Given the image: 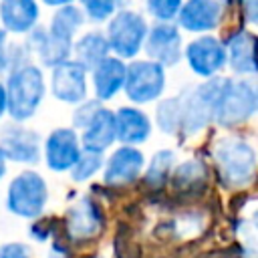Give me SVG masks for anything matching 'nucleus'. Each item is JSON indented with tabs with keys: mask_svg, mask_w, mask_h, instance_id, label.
<instances>
[{
	"mask_svg": "<svg viewBox=\"0 0 258 258\" xmlns=\"http://www.w3.org/2000/svg\"><path fill=\"white\" fill-rule=\"evenodd\" d=\"M115 131H117V139L123 145L133 147L149 139L151 121L137 107H121L115 113Z\"/></svg>",
	"mask_w": 258,
	"mask_h": 258,
	"instance_id": "nucleus-18",
	"label": "nucleus"
},
{
	"mask_svg": "<svg viewBox=\"0 0 258 258\" xmlns=\"http://www.w3.org/2000/svg\"><path fill=\"white\" fill-rule=\"evenodd\" d=\"M85 14L93 22H103L117 12L115 0H81Z\"/></svg>",
	"mask_w": 258,
	"mask_h": 258,
	"instance_id": "nucleus-27",
	"label": "nucleus"
},
{
	"mask_svg": "<svg viewBox=\"0 0 258 258\" xmlns=\"http://www.w3.org/2000/svg\"><path fill=\"white\" fill-rule=\"evenodd\" d=\"M10 69V44H8V32L0 30V75Z\"/></svg>",
	"mask_w": 258,
	"mask_h": 258,
	"instance_id": "nucleus-31",
	"label": "nucleus"
},
{
	"mask_svg": "<svg viewBox=\"0 0 258 258\" xmlns=\"http://www.w3.org/2000/svg\"><path fill=\"white\" fill-rule=\"evenodd\" d=\"M224 79L214 77L196 87H187L177 95L179 101V133L191 137L214 121V109Z\"/></svg>",
	"mask_w": 258,
	"mask_h": 258,
	"instance_id": "nucleus-3",
	"label": "nucleus"
},
{
	"mask_svg": "<svg viewBox=\"0 0 258 258\" xmlns=\"http://www.w3.org/2000/svg\"><path fill=\"white\" fill-rule=\"evenodd\" d=\"M147 22L139 12L133 10H117L107 26V44L109 50L117 54V58H133L143 48L147 36Z\"/></svg>",
	"mask_w": 258,
	"mask_h": 258,
	"instance_id": "nucleus-5",
	"label": "nucleus"
},
{
	"mask_svg": "<svg viewBox=\"0 0 258 258\" xmlns=\"http://www.w3.org/2000/svg\"><path fill=\"white\" fill-rule=\"evenodd\" d=\"M242 12L246 16V22H256V0H242Z\"/></svg>",
	"mask_w": 258,
	"mask_h": 258,
	"instance_id": "nucleus-32",
	"label": "nucleus"
},
{
	"mask_svg": "<svg viewBox=\"0 0 258 258\" xmlns=\"http://www.w3.org/2000/svg\"><path fill=\"white\" fill-rule=\"evenodd\" d=\"M101 226H103L101 208L91 198H81L67 212V232L77 242L95 238L101 232Z\"/></svg>",
	"mask_w": 258,
	"mask_h": 258,
	"instance_id": "nucleus-14",
	"label": "nucleus"
},
{
	"mask_svg": "<svg viewBox=\"0 0 258 258\" xmlns=\"http://www.w3.org/2000/svg\"><path fill=\"white\" fill-rule=\"evenodd\" d=\"M117 10H127V4H131V0H115Z\"/></svg>",
	"mask_w": 258,
	"mask_h": 258,
	"instance_id": "nucleus-36",
	"label": "nucleus"
},
{
	"mask_svg": "<svg viewBox=\"0 0 258 258\" xmlns=\"http://www.w3.org/2000/svg\"><path fill=\"white\" fill-rule=\"evenodd\" d=\"M183 54L189 69L204 79H214L226 67V48L222 40L212 34H204L191 40L185 46Z\"/></svg>",
	"mask_w": 258,
	"mask_h": 258,
	"instance_id": "nucleus-8",
	"label": "nucleus"
},
{
	"mask_svg": "<svg viewBox=\"0 0 258 258\" xmlns=\"http://www.w3.org/2000/svg\"><path fill=\"white\" fill-rule=\"evenodd\" d=\"M4 89H6V113H10V117L16 123H22L30 119L36 113L38 105L42 103L44 97L42 71L36 64L26 62L10 71Z\"/></svg>",
	"mask_w": 258,
	"mask_h": 258,
	"instance_id": "nucleus-1",
	"label": "nucleus"
},
{
	"mask_svg": "<svg viewBox=\"0 0 258 258\" xmlns=\"http://www.w3.org/2000/svg\"><path fill=\"white\" fill-rule=\"evenodd\" d=\"M256 113V85L250 79H224L214 121L220 127H236Z\"/></svg>",
	"mask_w": 258,
	"mask_h": 258,
	"instance_id": "nucleus-4",
	"label": "nucleus"
},
{
	"mask_svg": "<svg viewBox=\"0 0 258 258\" xmlns=\"http://www.w3.org/2000/svg\"><path fill=\"white\" fill-rule=\"evenodd\" d=\"M115 139H117L115 113L105 109V107H99L97 113L87 123V127L83 129V137H81L83 149L103 153L105 149H109L113 145Z\"/></svg>",
	"mask_w": 258,
	"mask_h": 258,
	"instance_id": "nucleus-17",
	"label": "nucleus"
},
{
	"mask_svg": "<svg viewBox=\"0 0 258 258\" xmlns=\"http://www.w3.org/2000/svg\"><path fill=\"white\" fill-rule=\"evenodd\" d=\"M155 121L163 133H169V135L179 133V101H177V97L163 99L157 105Z\"/></svg>",
	"mask_w": 258,
	"mask_h": 258,
	"instance_id": "nucleus-25",
	"label": "nucleus"
},
{
	"mask_svg": "<svg viewBox=\"0 0 258 258\" xmlns=\"http://www.w3.org/2000/svg\"><path fill=\"white\" fill-rule=\"evenodd\" d=\"M143 48L149 60L165 67H173L181 58V36L177 26L171 22H157L153 28L147 30Z\"/></svg>",
	"mask_w": 258,
	"mask_h": 258,
	"instance_id": "nucleus-9",
	"label": "nucleus"
},
{
	"mask_svg": "<svg viewBox=\"0 0 258 258\" xmlns=\"http://www.w3.org/2000/svg\"><path fill=\"white\" fill-rule=\"evenodd\" d=\"M103 163H105L103 153L81 149V155H79L77 163L73 165L71 175H73V179H75V181H87L89 177H93V175L103 167Z\"/></svg>",
	"mask_w": 258,
	"mask_h": 258,
	"instance_id": "nucleus-26",
	"label": "nucleus"
},
{
	"mask_svg": "<svg viewBox=\"0 0 258 258\" xmlns=\"http://www.w3.org/2000/svg\"><path fill=\"white\" fill-rule=\"evenodd\" d=\"M0 149L6 159L18 163H36L40 159V137L22 125H4L0 131Z\"/></svg>",
	"mask_w": 258,
	"mask_h": 258,
	"instance_id": "nucleus-10",
	"label": "nucleus"
},
{
	"mask_svg": "<svg viewBox=\"0 0 258 258\" xmlns=\"http://www.w3.org/2000/svg\"><path fill=\"white\" fill-rule=\"evenodd\" d=\"M145 165V157L137 147L123 145L115 149L109 159L103 163V179L109 185H127L133 183Z\"/></svg>",
	"mask_w": 258,
	"mask_h": 258,
	"instance_id": "nucleus-12",
	"label": "nucleus"
},
{
	"mask_svg": "<svg viewBox=\"0 0 258 258\" xmlns=\"http://www.w3.org/2000/svg\"><path fill=\"white\" fill-rule=\"evenodd\" d=\"M6 113V89L4 85L0 83V117Z\"/></svg>",
	"mask_w": 258,
	"mask_h": 258,
	"instance_id": "nucleus-33",
	"label": "nucleus"
},
{
	"mask_svg": "<svg viewBox=\"0 0 258 258\" xmlns=\"http://www.w3.org/2000/svg\"><path fill=\"white\" fill-rule=\"evenodd\" d=\"M48 202V187L40 173L36 171H22L18 173L6 194V206L14 216L32 220L38 218Z\"/></svg>",
	"mask_w": 258,
	"mask_h": 258,
	"instance_id": "nucleus-6",
	"label": "nucleus"
},
{
	"mask_svg": "<svg viewBox=\"0 0 258 258\" xmlns=\"http://www.w3.org/2000/svg\"><path fill=\"white\" fill-rule=\"evenodd\" d=\"M173 161H175V155H173L171 149H161V151H157V153L151 157V161H149V165H147V169H145V175H143L145 183H147L149 187H159V185H163L165 179L169 177L171 169H173Z\"/></svg>",
	"mask_w": 258,
	"mask_h": 258,
	"instance_id": "nucleus-24",
	"label": "nucleus"
},
{
	"mask_svg": "<svg viewBox=\"0 0 258 258\" xmlns=\"http://www.w3.org/2000/svg\"><path fill=\"white\" fill-rule=\"evenodd\" d=\"M206 177H208V169L204 161L187 159L173 169L171 181H173V187L179 191H194L196 187H202L206 183Z\"/></svg>",
	"mask_w": 258,
	"mask_h": 258,
	"instance_id": "nucleus-23",
	"label": "nucleus"
},
{
	"mask_svg": "<svg viewBox=\"0 0 258 258\" xmlns=\"http://www.w3.org/2000/svg\"><path fill=\"white\" fill-rule=\"evenodd\" d=\"M165 89V69L153 60H133L125 67L123 91L129 101L143 105L161 97Z\"/></svg>",
	"mask_w": 258,
	"mask_h": 258,
	"instance_id": "nucleus-7",
	"label": "nucleus"
},
{
	"mask_svg": "<svg viewBox=\"0 0 258 258\" xmlns=\"http://www.w3.org/2000/svg\"><path fill=\"white\" fill-rule=\"evenodd\" d=\"M226 48V62L230 69L238 75H254L256 64H254V34L246 28L232 30L228 38L222 42Z\"/></svg>",
	"mask_w": 258,
	"mask_h": 258,
	"instance_id": "nucleus-16",
	"label": "nucleus"
},
{
	"mask_svg": "<svg viewBox=\"0 0 258 258\" xmlns=\"http://www.w3.org/2000/svg\"><path fill=\"white\" fill-rule=\"evenodd\" d=\"M0 258H32V252L22 242H8L0 246Z\"/></svg>",
	"mask_w": 258,
	"mask_h": 258,
	"instance_id": "nucleus-30",
	"label": "nucleus"
},
{
	"mask_svg": "<svg viewBox=\"0 0 258 258\" xmlns=\"http://www.w3.org/2000/svg\"><path fill=\"white\" fill-rule=\"evenodd\" d=\"M214 161L218 173L228 187H246L254 179L256 153L254 147L242 137H222L214 145Z\"/></svg>",
	"mask_w": 258,
	"mask_h": 258,
	"instance_id": "nucleus-2",
	"label": "nucleus"
},
{
	"mask_svg": "<svg viewBox=\"0 0 258 258\" xmlns=\"http://www.w3.org/2000/svg\"><path fill=\"white\" fill-rule=\"evenodd\" d=\"M175 18L183 30L210 32L222 20V2L220 0H185Z\"/></svg>",
	"mask_w": 258,
	"mask_h": 258,
	"instance_id": "nucleus-15",
	"label": "nucleus"
},
{
	"mask_svg": "<svg viewBox=\"0 0 258 258\" xmlns=\"http://www.w3.org/2000/svg\"><path fill=\"white\" fill-rule=\"evenodd\" d=\"M71 54L75 56L73 60L77 64H81L85 71H93L103 58L109 56V44H107L105 34H101L97 30L83 34L77 42H73Z\"/></svg>",
	"mask_w": 258,
	"mask_h": 258,
	"instance_id": "nucleus-21",
	"label": "nucleus"
},
{
	"mask_svg": "<svg viewBox=\"0 0 258 258\" xmlns=\"http://www.w3.org/2000/svg\"><path fill=\"white\" fill-rule=\"evenodd\" d=\"M81 155V143L75 129L58 127L44 141V161L52 171H71Z\"/></svg>",
	"mask_w": 258,
	"mask_h": 258,
	"instance_id": "nucleus-11",
	"label": "nucleus"
},
{
	"mask_svg": "<svg viewBox=\"0 0 258 258\" xmlns=\"http://www.w3.org/2000/svg\"><path fill=\"white\" fill-rule=\"evenodd\" d=\"M220 2H234V0H220Z\"/></svg>",
	"mask_w": 258,
	"mask_h": 258,
	"instance_id": "nucleus-37",
	"label": "nucleus"
},
{
	"mask_svg": "<svg viewBox=\"0 0 258 258\" xmlns=\"http://www.w3.org/2000/svg\"><path fill=\"white\" fill-rule=\"evenodd\" d=\"M181 4V0H147V12L159 22H171L177 16Z\"/></svg>",
	"mask_w": 258,
	"mask_h": 258,
	"instance_id": "nucleus-28",
	"label": "nucleus"
},
{
	"mask_svg": "<svg viewBox=\"0 0 258 258\" xmlns=\"http://www.w3.org/2000/svg\"><path fill=\"white\" fill-rule=\"evenodd\" d=\"M50 91L62 103H83L87 97V71L73 58L60 62L52 71Z\"/></svg>",
	"mask_w": 258,
	"mask_h": 258,
	"instance_id": "nucleus-13",
	"label": "nucleus"
},
{
	"mask_svg": "<svg viewBox=\"0 0 258 258\" xmlns=\"http://www.w3.org/2000/svg\"><path fill=\"white\" fill-rule=\"evenodd\" d=\"M0 20L6 32L26 34L36 28L38 22V4L36 0H2L0 2Z\"/></svg>",
	"mask_w": 258,
	"mask_h": 258,
	"instance_id": "nucleus-19",
	"label": "nucleus"
},
{
	"mask_svg": "<svg viewBox=\"0 0 258 258\" xmlns=\"http://www.w3.org/2000/svg\"><path fill=\"white\" fill-rule=\"evenodd\" d=\"M85 14L81 12V8L69 4V6H62L54 12L52 20H50V26H48V36L56 38V40H62V42H71L73 44V38L77 34V30L83 26Z\"/></svg>",
	"mask_w": 258,
	"mask_h": 258,
	"instance_id": "nucleus-22",
	"label": "nucleus"
},
{
	"mask_svg": "<svg viewBox=\"0 0 258 258\" xmlns=\"http://www.w3.org/2000/svg\"><path fill=\"white\" fill-rule=\"evenodd\" d=\"M99 107H101V105H99L97 99H95V101H83L81 107H79V109L75 111V115H73V123H75V127H77V129H85L87 123L91 121V117L97 113Z\"/></svg>",
	"mask_w": 258,
	"mask_h": 258,
	"instance_id": "nucleus-29",
	"label": "nucleus"
},
{
	"mask_svg": "<svg viewBox=\"0 0 258 258\" xmlns=\"http://www.w3.org/2000/svg\"><path fill=\"white\" fill-rule=\"evenodd\" d=\"M125 67L127 64L121 58L107 56L93 69V89L97 101H109L123 89Z\"/></svg>",
	"mask_w": 258,
	"mask_h": 258,
	"instance_id": "nucleus-20",
	"label": "nucleus"
},
{
	"mask_svg": "<svg viewBox=\"0 0 258 258\" xmlns=\"http://www.w3.org/2000/svg\"><path fill=\"white\" fill-rule=\"evenodd\" d=\"M46 6H56V8H62V6H69L73 0H42Z\"/></svg>",
	"mask_w": 258,
	"mask_h": 258,
	"instance_id": "nucleus-34",
	"label": "nucleus"
},
{
	"mask_svg": "<svg viewBox=\"0 0 258 258\" xmlns=\"http://www.w3.org/2000/svg\"><path fill=\"white\" fill-rule=\"evenodd\" d=\"M6 165H8V159H6L4 151L0 149V179H2V177H4V173H6Z\"/></svg>",
	"mask_w": 258,
	"mask_h": 258,
	"instance_id": "nucleus-35",
	"label": "nucleus"
}]
</instances>
